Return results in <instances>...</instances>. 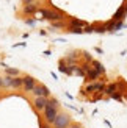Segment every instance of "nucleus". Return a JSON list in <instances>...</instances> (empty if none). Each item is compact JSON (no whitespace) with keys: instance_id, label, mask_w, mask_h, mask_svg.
Listing matches in <instances>:
<instances>
[{"instance_id":"39448f33","label":"nucleus","mask_w":127,"mask_h":128,"mask_svg":"<svg viewBox=\"0 0 127 128\" xmlns=\"http://www.w3.org/2000/svg\"><path fill=\"white\" fill-rule=\"evenodd\" d=\"M47 105H49V98H46V97H35L33 106H35L36 111H44Z\"/></svg>"},{"instance_id":"a211bd4d","label":"nucleus","mask_w":127,"mask_h":128,"mask_svg":"<svg viewBox=\"0 0 127 128\" xmlns=\"http://www.w3.org/2000/svg\"><path fill=\"white\" fill-rule=\"evenodd\" d=\"M49 106H52V108H55V110H58V108H60V102L56 100V98H49Z\"/></svg>"},{"instance_id":"7ed1b4c3","label":"nucleus","mask_w":127,"mask_h":128,"mask_svg":"<svg viewBox=\"0 0 127 128\" xmlns=\"http://www.w3.org/2000/svg\"><path fill=\"white\" fill-rule=\"evenodd\" d=\"M56 116H58V110H55V108H52V106H49V105H47V106H46V110H44V120H46L47 124L53 125Z\"/></svg>"},{"instance_id":"4be33fe9","label":"nucleus","mask_w":127,"mask_h":128,"mask_svg":"<svg viewBox=\"0 0 127 128\" xmlns=\"http://www.w3.org/2000/svg\"><path fill=\"white\" fill-rule=\"evenodd\" d=\"M83 58H85V61H86L88 64H91V62H93V56L88 53V52H83Z\"/></svg>"},{"instance_id":"f257e3e1","label":"nucleus","mask_w":127,"mask_h":128,"mask_svg":"<svg viewBox=\"0 0 127 128\" xmlns=\"http://www.w3.org/2000/svg\"><path fill=\"white\" fill-rule=\"evenodd\" d=\"M104 91H105V83L94 81V83H88L82 94H94V92H104Z\"/></svg>"},{"instance_id":"aec40b11","label":"nucleus","mask_w":127,"mask_h":128,"mask_svg":"<svg viewBox=\"0 0 127 128\" xmlns=\"http://www.w3.org/2000/svg\"><path fill=\"white\" fill-rule=\"evenodd\" d=\"M65 22L63 20H58V22H52V28H55V30H60V28H65Z\"/></svg>"},{"instance_id":"423d86ee","label":"nucleus","mask_w":127,"mask_h":128,"mask_svg":"<svg viewBox=\"0 0 127 128\" xmlns=\"http://www.w3.org/2000/svg\"><path fill=\"white\" fill-rule=\"evenodd\" d=\"M36 86V80L31 76H24V91L25 92H33V89Z\"/></svg>"},{"instance_id":"dca6fc26","label":"nucleus","mask_w":127,"mask_h":128,"mask_svg":"<svg viewBox=\"0 0 127 128\" xmlns=\"http://www.w3.org/2000/svg\"><path fill=\"white\" fill-rule=\"evenodd\" d=\"M93 30H94V33H105L107 31V28H105V24H102V25H93Z\"/></svg>"},{"instance_id":"9b49d317","label":"nucleus","mask_w":127,"mask_h":128,"mask_svg":"<svg viewBox=\"0 0 127 128\" xmlns=\"http://www.w3.org/2000/svg\"><path fill=\"white\" fill-rule=\"evenodd\" d=\"M11 88L13 89H21V88H24V78L14 76V78H13V83H11Z\"/></svg>"},{"instance_id":"20e7f679","label":"nucleus","mask_w":127,"mask_h":128,"mask_svg":"<svg viewBox=\"0 0 127 128\" xmlns=\"http://www.w3.org/2000/svg\"><path fill=\"white\" fill-rule=\"evenodd\" d=\"M31 94H33L35 97H46V98H50V91H49V88L44 86V84H36Z\"/></svg>"},{"instance_id":"b1692460","label":"nucleus","mask_w":127,"mask_h":128,"mask_svg":"<svg viewBox=\"0 0 127 128\" xmlns=\"http://www.w3.org/2000/svg\"><path fill=\"white\" fill-rule=\"evenodd\" d=\"M69 128H82V125H80V124H74V122H72L71 125H69Z\"/></svg>"},{"instance_id":"f03ea898","label":"nucleus","mask_w":127,"mask_h":128,"mask_svg":"<svg viewBox=\"0 0 127 128\" xmlns=\"http://www.w3.org/2000/svg\"><path fill=\"white\" fill-rule=\"evenodd\" d=\"M71 117L68 116V114L65 112H58V116H56L55 122H53V126L55 128H69V125H71Z\"/></svg>"},{"instance_id":"5701e85b","label":"nucleus","mask_w":127,"mask_h":128,"mask_svg":"<svg viewBox=\"0 0 127 128\" xmlns=\"http://www.w3.org/2000/svg\"><path fill=\"white\" fill-rule=\"evenodd\" d=\"M22 3H24V6L25 5H33V3H36V0H22Z\"/></svg>"},{"instance_id":"1a4fd4ad","label":"nucleus","mask_w":127,"mask_h":128,"mask_svg":"<svg viewBox=\"0 0 127 128\" xmlns=\"http://www.w3.org/2000/svg\"><path fill=\"white\" fill-rule=\"evenodd\" d=\"M127 14L125 12V10H124V5L122 6H119L118 8V11L115 12V16H113V20L115 22H118V20H124V16Z\"/></svg>"},{"instance_id":"2eb2a0df","label":"nucleus","mask_w":127,"mask_h":128,"mask_svg":"<svg viewBox=\"0 0 127 128\" xmlns=\"http://www.w3.org/2000/svg\"><path fill=\"white\" fill-rule=\"evenodd\" d=\"M5 70V75H10V76H19V70L17 69H13V67H3Z\"/></svg>"},{"instance_id":"bb28decb","label":"nucleus","mask_w":127,"mask_h":128,"mask_svg":"<svg viewBox=\"0 0 127 128\" xmlns=\"http://www.w3.org/2000/svg\"><path fill=\"white\" fill-rule=\"evenodd\" d=\"M124 10H125V12H127V3H125V5H124Z\"/></svg>"},{"instance_id":"cd10ccee","label":"nucleus","mask_w":127,"mask_h":128,"mask_svg":"<svg viewBox=\"0 0 127 128\" xmlns=\"http://www.w3.org/2000/svg\"><path fill=\"white\" fill-rule=\"evenodd\" d=\"M125 98H127V92H125Z\"/></svg>"},{"instance_id":"ddd939ff","label":"nucleus","mask_w":127,"mask_h":128,"mask_svg":"<svg viewBox=\"0 0 127 128\" xmlns=\"http://www.w3.org/2000/svg\"><path fill=\"white\" fill-rule=\"evenodd\" d=\"M36 11H38L36 3H33V5H25L24 6V12H25V14H35Z\"/></svg>"},{"instance_id":"4468645a","label":"nucleus","mask_w":127,"mask_h":128,"mask_svg":"<svg viewBox=\"0 0 127 128\" xmlns=\"http://www.w3.org/2000/svg\"><path fill=\"white\" fill-rule=\"evenodd\" d=\"M39 16H41L42 19H47V20H50V17H52V10L41 8V10H39Z\"/></svg>"},{"instance_id":"6ab92c4d","label":"nucleus","mask_w":127,"mask_h":128,"mask_svg":"<svg viewBox=\"0 0 127 128\" xmlns=\"http://www.w3.org/2000/svg\"><path fill=\"white\" fill-rule=\"evenodd\" d=\"M110 98L118 100V102H122V100H124V95H122L121 92H115V94H111V95H110Z\"/></svg>"},{"instance_id":"6e6552de","label":"nucleus","mask_w":127,"mask_h":128,"mask_svg":"<svg viewBox=\"0 0 127 128\" xmlns=\"http://www.w3.org/2000/svg\"><path fill=\"white\" fill-rule=\"evenodd\" d=\"M86 27H88V24L85 20H80V19L72 17L69 20V28H86Z\"/></svg>"},{"instance_id":"f3484780","label":"nucleus","mask_w":127,"mask_h":128,"mask_svg":"<svg viewBox=\"0 0 127 128\" xmlns=\"http://www.w3.org/2000/svg\"><path fill=\"white\" fill-rule=\"evenodd\" d=\"M14 76H10V75H5L3 76V88H11V83Z\"/></svg>"},{"instance_id":"393cba45","label":"nucleus","mask_w":127,"mask_h":128,"mask_svg":"<svg viewBox=\"0 0 127 128\" xmlns=\"http://www.w3.org/2000/svg\"><path fill=\"white\" fill-rule=\"evenodd\" d=\"M41 128H52V126H50V124H41Z\"/></svg>"},{"instance_id":"412c9836","label":"nucleus","mask_w":127,"mask_h":128,"mask_svg":"<svg viewBox=\"0 0 127 128\" xmlns=\"http://www.w3.org/2000/svg\"><path fill=\"white\" fill-rule=\"evenodd\" d=\"M68 31H69V33H75V34H82V33H85V30H83V28H69Z\"/></svg>"},{"instance_id":"a878e982","label":"nucleus","mask_w":127,"mask_h":128,"mask_svg":"<svg viewBox=\"0 0 127 128\" xmlns=\"http://www.w3.org/2000/svg\"><path fill=\"white\" fill-rule=\"evenodd\" d=\"M27 24H28V25H35V19H28Z\"/></svg>"},{"instance_id":"0eeeda50","label":"nucleus","mask_w":127,"mask_h":128,"mask_svg":"<svg viewBox=\"0 0 127 128\" xmlns=\"http://www.w3.org/2000/svg\"><path fill=\"white\" fill-rule=\"evenodd\" d=\"M99 76H100V74L97 72L96 69H93V67H91V69L86 72V76H85L86 80H85V81H86V83H94V81L99 78Z\"/></svg>"},{"instance_id":"f8f14e48","label":"nucleus","mask_w":127,"mask_h":128,"mask_svg":"<svg viewBox=\"0 0 127 128\" xmlns=\"http://www.w3.org/2000/svg\"><path fill=\"white\" fill-rule=\"evenodd\" d=\"M91 66H93V69H96L97 72L100 74V75H105V67L100 64L99 61H96V60H93V62H91Z\"/></svg>"},{"instance_id":"9d476101","label":"nucleus","mask_w":127,"mask_h":128,"mask_svg":"<svg viewBox=\"0 0 127 128\" xmlns=\"http://www.w3.org/2000/svg\"><path fill=\"white\" fill-rule=\"evenodd\" d=\"M115 92H118V83H110V84H105L104 94L111 95V94H115Z\"/></svg>"}]
</instances>
